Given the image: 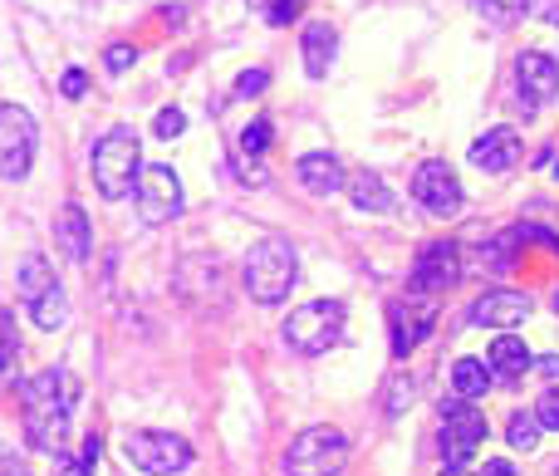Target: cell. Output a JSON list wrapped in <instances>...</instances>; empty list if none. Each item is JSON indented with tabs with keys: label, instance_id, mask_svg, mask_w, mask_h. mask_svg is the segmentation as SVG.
<instances>
[{
	"label": "cell",
	"instance_id": "cell-22",
	"mask_svg": "<svg viewBox=\"0 0 559 476\" xmlns=\"http://www.w3.org/2000/svg\"><path fill=\"white\" fill-rule=\"evenodd\" d=\"M491 383H496V373H491V364H486V359H472V354H466V359L452 364V393H456V398L472 403V398H481Z\"/></svg>",
	"mask_w": 559,
	"mask_h": 476
},
{
	"label": "cell",
	"instance_id": "cell-39",
	"mask_svg": "<svg viewBox=\"0 0 559 476\" xmlns=\"http://www.w3.org/2000/svg\"><path fill=\"white\" fill-rule=\"evenodd\" d=\"M540 364V373H550V379H559V354H545V359H535Z\"/></svg>",
	"mask_w": 559,
	"mask_h": 476
},
{
	"label": "cell",
	"instance_id": "cell-44",
	"mask_svg": "<svg viewBox=\"0 0 559 476\" xmlns=\"http://www.w3.org/2000/svg\"><path fill=\"white\" fill-rule=\"evenodd\" d=\"M555 255H559V251H555Z\"/></svg>",
	"mask_w": 559,
	"mask_h": 476
},
{
	"label": "cell",
	"instance_id": "cell-33",
	"mask_svg": "<svg viewBox=\"0 0 559 476\" xmlns=\"http://www.w3.org/2000/svg\"><path fill=\"white\" fill-rule=\"evenodd\" d=\"M182 128H187L182 108H163V114H157V123H153V133H157V138H177Z\"/></svg>",
	"mask_w": 559,
	"mask_h": 476
},
{
	"label": "cell",
	"instance_id": "cell-24",
	"mask_svg": "<svg viewBox=\"0 0 559 476\" xmlns=\"http://www.w3.org/2000/svg\"><path fill=\"white\" fill-rule=\"evenodd\" d=\"M29 320L39 324V330H64L69 320V300H64V285H55V290L45 295L39 305H29Z\"/></svg>",
	"mask_w": 559,
	"mask_h": 476
},
{
	"label": "cell",
	"instance_id": "cell-37",
	"mask_svg": "<svg viewBox=\"0 0 559 476\" xmlns=\"http://www.w3.org/2000/svg\"><path fill=\"white\" fill-rule=\"evenodd\" d=\"M0 476H29V467L10 448H0Z\"/></svg>",
	"mask_w": 559,
	"mask_h": 476
},
{
	"label": "cell",
	"instance_id": "cell-27",
	"mask_svg": "<svg viewBox=\"0 0 559 476\" xmlns=\"http://www.w3.org/2000/svg\"><path fill=\"white\" fill-rule=\"evenodd\" d=\"M271 118H255V123H246L241 128V153L246 157H261L265 153V147H271Z\"/></svg>",
	"mask_w": 559,
	"mask_h": 476
},
{
	"label": "cell",
	"instance_id": "cell-13",
	"mask_svg": "<svg viewBox=\"0 0 559 476\" xmlns=\"http://www.w3.org/2000/svg\"><path fill=\"white\" fill-rule=\"evenodd\" d=\"M413 202L427 206L432 216H456L462 212V202H466L462 177H456L447 163H423L413 172Z\"/></svg>",
	"mask_w": 559,
	"mask_h": 476
},
{
	"label": "cell",
	"instance_id": "cell-19",
	"mask_svg": "<svg viewBox=\"0 0 559 476\" xmlns=\"http://www.w3.org/2000/svg\"><path fill=\"white\" fill-rule=\"evenodd\" d=\"M295 172H299V182H305L314 197H334L338 187H348L344 163H338L334 153H305V157H299Z\"/></svg>",
	"mask_w": 559,
	"mask_h": 476
},
{
	"label": "cell",
	"instance_id": "cell-43",
	"mask_svg": "<svg viewBox=\"0 0 559 476\" xmlns=\"http://www.w3.org/2000/svg\"><path fill=\"white\" fill-rule=\"evenodd\" d=\"M555 182H559V163H555Z\"/></svg>",
	"mask_w": 559,
	"mask_h": 476
},
{
	"label": "cell",
	"instance_id": "cell-41",
	"mask_svg": "<svg viewBox=\"0 0 559 476\" xmlns=\"http://www.w3.org/2000/svg\"><path fill=\"white\" fill-rule=\"evenodd\" d=\"M442 476H462V472H452V467H447V472H442Z\"/></svg>",
	"mask_w": 559,
	"mask_h": 476
},
{
	"label": "cell",
	"instance_id": "cell-45",
	"mask_svg": "<svg viewBox=\"0 0 559 476\" xmlns=\"http://www.w3.org/2000/svg\"><path fill=\"white\" fill-rule=\"evenodd\" d=\"M555 472H559V467H555Z\"/></svg>",
	"mask_w": 559,
	"mask_h": 476
},
{
	"label": "cell",
	"instance_id": "cell-31",
	"mask_svg": "<svg viewBox=\"0 0 559 476\" xmlns=\"http://www.w3.org/2000/svg\"><path fill=\"white\" fill-rule=\"evenodd\" d=\"M299 10H305V0H271L265 20H271V25H289V20H299Z\"/></svg>",
	"mask_w": 559,
	"mask_h": 476
},
{
	"label": "cell",
	"instance_id": "cell-2",
	"mask_svg": "<svg viewBox=\"0 0 559 476\" xmlns=\"http://www.w3.org/2000/svg\"><path fill=\"white\" fill-rule=\"evenodd\" d=\"M88 172H94V187L108 202L133 192L138 177H143V143H138L133 128H108L88 153Z\"/></svg>",
	"mask_w": 559,
	"mask_h": 476
},
{
	"label": "cell",
	"instance_id": "cell-7",
	"mask_svg": "<svg viewBox=\"0 0 559 476\" xmlns=\"http://www.w3.org/2000/svg\"><path fill=\"white\" fill-rule=\"evenodd\" d=\"M486 432H491V423H486V413L476 408V403L456 398V403H442V462L447 467H466V462L481 452Z\"/></svg>",
	"mask_w": 559,
	"mask_h": 476
},
{
	"label": "cell",
	"instance_id": "cell-42",
	"mask_svg": "<svg viewBox=\"0 0 559 476\" xmlns=\"http://www.w3.org/2000/svg\"><path fill=\"white\" fill-rule=\"evenodd\" d=\"M251 5H271V0H251Z\"/></svg>",
	"mask_w": 559,
	"mask_h": 476
},
{
	"label": "cell",
	"instance_id": "cell-17",
	"mask_svg": "<svg viewBox=\"0 0 559 476\" xmlns=\"http://www.w3.org/2000/svg\"><path fill=\"white\" fill-rule=\"evenodd\" d=\"M55 246L69 255V261H88L94 251V226H88V212L79 202H64L55 216Z\"/></svg>",
	"mask_w": 559,
	"mask_h": 476
},
{
	"label": "cell",
	"instance_id": "cell-18",
	"mask_svg": "<svg viewBox=\"0 0 559 476\" xmlns=\"http://www.w3.org/2000/svg\"><path fill=\"white\" fill-rule=\"evenodd\" d=\"M486 364H491L496 379H521V373L535 369V354L521 334H496L491 349H486Z\"/></svg>",
	"mask_w": 559,
	"mask_h": 476
},
{
	"label": "cell",
	"instance_id": "cell-26",
	"mask_svg": "<svg viewBox=\"0 0 559 476\" xmlns=\"http://www.w3.org/2000/svg\"><path fill=\"white\" fill-rule=\"evenodd\" d=\"M481 15H491L496 25H511V20L521 15H535V0H472Z\"/></svg>",
	"mask_w": 559,
	"mask_h": 476
},
{
	"label": "cell",
	"instance_id": "cell-16",
	"mask_svg": "<svg viewBox=\"0 0 559 476\" xmlns=\"http://www.w3.org/2000/svg\"><path fill=\"white\" fill-rule=\"evenodd\" d=\"M472 163L481 167V172H511V167L521 163V133L506 123L486 128V133L472 143Z\"/></svg>",
	"mask_w": 559,
	"mask_h": 476
},
{
	"label": "cell",
	"instance_id": "cell-4",
	"mask_svg": "<svg viewBox=\"0 0 559 476\" xmlns=\"http://www.w3.org/2000/svg\"><path fill=\"white\" fill-rule=\"evenodd\" d=\"M344 300H309L299 305V310H289L285 320V344L295 354H305V359H314V354H329L338 340H344Z\"/></svg>",
	"mask_w": 559,
	"mask_h": 476
},
{
	"label": "cell",
	"instance_id": "cell-30",
	"mask_svg": "<svg viewBox=\"0 0 559 476\" xmlns=\"http://www.w3.org/2000/svg\"><path fill=\"white\" fill-rule=\"evenodd\" d=\"M535 418H540V428H550V432H559V389H550V393H540V403H535Z\"/></svg>",
	"mask_w": 559,
	"mask_h": 476
},
{
	"label": "cell",
	"instance_id": "cell-6",
	"mask_svg": "<svg viewBox=\"0 0 559 476\" xmlns=\"http://www.w3.org/2000/svg\"><path fill=\"white\" fill-rule=\"evenodd\" d=\"M348 462V438L338 428H305L285 452V476H338Z\"/></svg>",
	"mask_w": 559,
	"mask_h": 476
},
{
	"label": "cell",
	"instance_id": "cell-5",
	"mask_svg": "<svg viewBox=\"0 0 559 476\" xmlns=\"http://www.w3.org/2000/svg\"><path fill=\"white\" fill-rule=\"evenodd\" d=\"M123 462L147 476H173L192 467V442L177 432H157V428H138L123 438Z\"/></svg>",
	"mask_w": 559,
	"mask_h": 476
},
{
	"label": "cell",
	"instance_id": "cell-15",
	"mask_svg": "<svg viewBox=\"0 0 559 476\" xmlns=\"http://www.w3.org/2000/svg\"><path fill=\"white\" fill-rule=\"evenodd\" d=\"M173 281H177V295H182L192 310H202V314H206V300H202L206 290L222 300V261H216V255H197V265H192V255H187V261L177 265Z\"/></svg>",
	"mask_w": 559,
	"mask_h": 476
},
{
	"label": "cell",
	"instance_id": "cell-28",
	"mask_svg": "<svg viewBox=\"0 0 559 476\" xmlns=\"http://www.w3.org/2000/svg\"><path fill=\"white\" fill-rule=\"evenodd\" d=\"M15 354H20V334H15V320H10L5 310H0V373L15 364Z\"/></svg>",
	"mask_w": 559,
	"mask_h": 476
},
{
	"label": "cell",
	"instance_id": "cell-34",
	"mask_svg": "<svg viewBox=\"0 0 559 476\" xmlns=\"http://www.w3.org/2000/svg\"><path fill=\"white\" fill-rule=\"evenodd\" d=\"M407 398H413V383H407V379H393V389H388V418H397V413H403L407 408Z\"/></svg>",
	"mask_w": 559,
	"mask_h": 476
},
{
	"label": "cell",
	"instance_id": "cell-1",
	"mask_svg": "<svg viewBox=\"0 0 559 476\" xmlns=\"http://www.w3.org/2000/svg\"><path fill=\"white\" fill-rule=\"evenodd\" d=\"M74 379L64 369H45L25 383V442L35 452H64V428L74 413Z\"/></svg>",
	"mask_w": 559,
	"mask_h": 476
},
{
	"label": "cell",
	"instance_id": "cell-9",
	"mask_svg": "<svg viewBox=\"0 0 559 476\" xmlns=\"http://www.w3.org/2000/svg\"><path fill=\"white\" fill-rule=\"evenodd\" d=\"M437 324V300L432 295H397L393 305H388V334H393V359H407V354L417 349V344L432 334Z\"/></svg>",
	"mask_w": 559,
	"mask_h": 476
},
{
	"label": "cell",
	"instance_id": "cell-32",
	"mask_svg": "<svg viewBox=\"0 0 559 476\" xmlns=\"http://www.w3.org/2000/svg\"><path fill=\"white\" fill-rule=\"evenodd\" d=\"M133 59H138V49H133V45H123V39H118V45H108L104 64H108V74H123V69L133 64Z\"/></svg>",
	"mask_w": 559,
	"mask_h": 476
},
{
	"label": "cell",
	"instance_id": "cell-12",
	"mask_svg": "<svg viewBox=\"0 0 559 476\" xmlns=\"http://www.w3.org/2000/svg\"><path fill=\"white\" fill-rule=\"evenodd\" d=\"M535 310V300L525 290H486L472 300V310H466V324L472 330H501L511 334L515 324H525Z\"/></svg>",
	"mask_w": 559,
	"mask_h": 476
},
{
	"label": "cell",
	"instance_id": "cell-29",
	"mask_svg": "<svg viewBox=\"0 0 559 476\" xmlns=\"http://www.w3.org/2000/svg\"><path fill=\"white\" fill-rule=\"evenodd\" d=\"M265 84H271V69H246V74L236 79V94L255 98V94H265Z\"/></svg>",
	"mask_w": 559,
	"mask_h": 476
},
{
	"label": "cell",
	"instance_id": "cell-35",
	"mask_svg": "<svg viewBox=\"0 0 559 476\" xmlns=\"http://www.w3.org/2000/svg\"><path fill=\"white\" fill-rule=\"evenodd\" d=\"M84 88H88V74L84 69H69L64 74V98H84Z\"/></svg>",
	"mask_w": 559,
	"mask_h": 476
},
{
	"label": "cell",
	"instance_id": "cell-40",
	"mask_svg": "<svg viewBox=\"0 0 559 476\" xmlns=\"http://www.w3.org/2000/svg\"><path fill=\"white\" fill-rule=\"evenodd\" d=\"M550 305H555V314H559V285H555V295H550Z\"/></svg>",
	"mask_w": 559,
	"mask_h": 476
},
{
	"label": "cell",
	"instance_id": "cell-38",
	"mask_svg": "<svg viewBox=\"0 0 559 476\" xmlns=\"http://www.w3.org/2000/svg\"><path fill=\"white\" fill-rule=\"evenodd\" d=\"M486 476H521V472H515L506 457H496V462H486Z\"/></svg>",
	"mask_w": 559,
	"mask_h": 476
},
{
	"label": "cell",
	"instance_id": "cell-21",
	"mask_svg": "<svg viewBox=\"0 0 559 476\" xmlns=\"http://www.w3.org/2000/svg\"><path fill=\"white\" fill-rule=\"evenodd\" d=\"M55 285H59V281H55V265H49L45 255H25V261H20V271H15V295L25 300V310L45 300Z\"/></svg>",
	"mask_w": 559,
	"mask_h": 476
},
{
	"label": "cell",
	"instance_id": "cell-23",
	"mask_svg": "<svg viewBox=\"0 0 559 476\" xmlns=\"http://www.w3.org/2000/svg\"><path fill=\"white\" fill-rule=\"evenodd\" d=\"M348 202L358 206V212H393V192H388V182L378 172H358L348 177Z\"/></svg>",
	"mask_w": 559,
	"mask_h": 476
},
{
	"label": "cell",
	"instance_id": "cell-11",
	"mask_svg": "<svg viewBox=\"0 0 559 476\" xmlns=\"http://www.w3.org/2000/svg\"><path fill=\"white\" fill-rule=\"evenodd\" d=\"M462 281V251L452 241H427L413 261V275H407V290L413 295H442Z\"/></svg>",
	"mask_w": 559,
	"mask_h": 476
},
{
	"label": "cell",
	"instance_id": "cell-25",
	"mask_svg": "<svg viewBox=\"0 0 559 476\" xmlns=\"http://www.w3.org/2000/svg\"><path fill=\"white\" fill-rule=\"evenodd\" d=\"M540 418L535 413H511V423H506V442H511L515 452H535L540 448Z\"/></svg>",
	"mask_w": 559,
	"mask_h": 476
},
{
	"label": "cell",
	"instance_id": "cell-3",
	"mask_svg": "<svg viewBox=\"0 0 559 476\" xmlns=\"http://www.w3.org/2000/svg\"><path fill=\"white\" fill-rule=\"evenodd\" d=\"M246 295H251L255 305H280L289 300V290H295L299 281V255L295 246L285 241V236H265L261 246H251V255H246Z\"/></svg>",
	"mask_w": 559,
	"mask_h": 476
},
{
	"label": "cell",
	"instance_id": "cell-8",
	"mask_svg": "<svg viewBox=\"0 0 559 476\" xmlns=\"http://www.w3.org/2000/svg\"><path fill=\"white\" fill-rule=\"evenodd\" d=\"M35 147H39V128L29 118V108L0 104V177L20 182L29 172V163H35Z\"/></svg>",
	"mask_w": 559,
	"mask_h": 476
},
{
	"label": "cell",
	"instance_id": "cell-20",
	"mask_svg": "<svg viewBox=\"0 0 559 476\" xmlns=\"http://www.w3.org/2000/svg\"><path fill=\"white\" fill-rule=\"evenodd\" d=\"M334 45H338V35H334V25H329V20H314V25H305V39H299V49H305V74L309 79H324L329 74V64H334Z\"/></svg>",
	"mask_w": 559,
	"mask_h": 476
},
{
	"label": "cell",
	"instance_id": "cell-14",
	"mask_svg": "<svg viewBox=\"0 0 559 476\" xmlns=\"http://www.w3.org/2000/svg\"><path fill=\"white\" fill-rule=\"evenodd\" d=\"M515 88H521L525 114L555 104L559 98V64L550 55H540V49H521V55H515Z\"/></svg>",
	"mask_w": 559,
	"mask_h": 476
},
{
	"label": "cell",
	"instance_id": "cell-10",
	"mask_svg": "<svg viewBox=\"0 0 559 476\" xmlns=\"http://www.w3.org/2000/svg\"><path fill=\"white\" fill-rule=\"evenodd\" d=\"M138 216L147 226H167L173 216H182V182L167 163H143L138 177Z\"/></svg>",
	"mask_w": 559,
	"mask_h": 476
},
{
	"label": "cell",
	"instance_id": "cell-36",
	"mask_svg": "<svg viewBox=\"0 0 559 476\" xmlns=\"http://www.w3.org/2000/svg\"><path fill=\"white\" fill-rule=\"evenodd\" d=\"M88 472H94V467H88L84 457H59L55 462V476H88Z\"/></svg>",
	"mask_w": 559,
	"mask_h": 476
}]
</instances>
